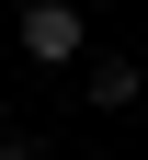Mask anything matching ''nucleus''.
Instances as JSON below:
<instances>
[{"label":"nucleus","mask_w":148,"mask_h":160,"mask_svg":"<svg viewBox=\"0 0 148 160\" xmlns=\"http://www.w3.org/2000/svg\"><path fill=\"white\" fill-rule=\"evenodd\" d=\"M80 46H91V34H80L69 0H34V12H23V57H34V69H69Z\"/></svg>","instance_id":"nucleus-1"},{"label":"nucleus","mask_w":148,"mask_h":160,"mask_svg":"<svg viewBox=\"0 0 148 160\" xmlns=\"http://www.w3.org/2000/svg\"><path fill=\"white\" fill-rule=\"evenodd\" d=\"M0 160H46V149H34V137H0Z\"/></svg>","instance_id":"nucleus-3"},{"label":"nucleus","mask_w":148,"mask_h":160,"mask_svg":"<svg viewBox=\"0 0 148 160\" xmlns=\"http://www.w3.org/2000/svg\"><path fill=\"white\" fill-rule=\"evenodd\" d=\"M91 103H103V114L137 103V57H91Z\"/></svg>","instance_id":"nucleus-2"}]
</instances>
